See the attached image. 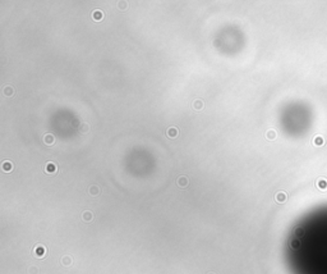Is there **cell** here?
Masks as SVG:
<instances>
[{
    "mask_svg": "<svg viewBox=\"0 0 327 274\" xmlns=\"http://www.w3.org/2000/svg\"><path fill=\"white\" fill-rule=\"evenodd\" d=\"M188 183H189L188 178L184 177V176H181V177L178 178V184H179V187H187V186H188Z\"/></svg>",
    "mask_w": 327,
    "mask_h": 274,
    "instance_id": "ba28073f",
    "label": "cell"
},
{
    "mask_svg": "<svg viewBox=\"0 0 327 274\" xmlns=\"http://www.w3.org/2000/svg\"><path fill=\"white\" fill-rule=\"evenodd\" d=\"M91 15H92V19L97 21V22L104 19V13H102V10H100V9H95Z\"/></svg>",
    "mask_w": 327,
    "mask_h": 274,
    "instance_id": "3957f363",
    "label": "cell"
},
{
    "mask_svg": "<svg viewBox=\"0 0 327 274\" xmlns=\"http://www.w3.org/2000/svg\"><path fill=\"white\" fill-rule=\"evenodd\" d=\"M318 186H320V187H322V186H326V183H325V182H320V183H318Z\"/></svg>",
    "mask_w": 327,
    "mask_h": 274,
    "instance_id": "ac0fdd59",
    "label": "cell"
},
{
    "mask_svg": "<svg viewBox=\"0 0 327 274\" xmlns=\"http://www.w3.org/2000/svg\"><path fill=\"white\" fill-rule=\"evenodd\" d=\"M193 108L196 110H202L203 109V101H202L201 99H197V100H194V102H193Z\"/></svg>",
    "mask_w": 327,
    "mask_h": 274,
    "instance_id": "9c48e42d",
    "label": "cell"
},
{
    "mask_svg": "<svg viewBox=\"0 0 327 274\" xmlns=\"http://www.w3.org/2000/svg\"><path fill=\"white\" fill-rule=\"evenodd\" d=\"M88 130H89L88 123H82L81 127H79V132L81 133H87V132H88Z\"/></svg>",
    "mask_w": 327,
    "mask_h": 274,
    "instance_id": "8fae6325",
    "label": "cell"
},
{
    "mask_svg": "<svg viewBox=\"0 0 327 274\" xmlns=\"http://www.w3.org/2000/svg\"><path fill=\"white\" fill-rule=\"evenodd\" d=\"M44 142L46 145H52L55 142V137H54V135H51V133H46V135L44 136Z\"/></svg>",
    "mask_w": 327,
    "mask_h": 274,
    "instance_id": "8992f818",
    "label": "cell"
},
{
    "mask_svg": "<svg viewBox=\"0 0 327 274\" xmlns=\"http://www.w3.org/2000/svg\"><path fill=\"white\" fill-rule=\"evenodd\" d=\"M35 255L37 257H44L45 254H46V249H45L44 246H41V245H37V246L35 247Z\"/></svg>",
    "mask_w": 327,
    "mask_h": 274,
    "instance_id": "7a4b0ae2",
    "label": "cell"
},
{
    "mask_svg": "<svg viewBox=\"0 0 327 274\" xmlns=\"http://www.w3.org/2000/svg\"><path fill=\"white\" fill-rule=\"evenodd\" d=\"M276 200H277L279 202H284L286 200V195L284 194V192H279V194L276 195Z\"/></svg>",
    "mask_w": 327,
    "mask_h": 274,
    "instance_id": "7c38bea8",
    "label": "cell"
},
{
    "mask_svg": "<svg viewBox=\"0 0 327 274\" xmlns=\"http://www.w3.org/2000/svg\"><path fill=\"white\" fill-rule=\"evenodd\" d=\"M118 4H119V8H120V9H125V8H126V3H125V1L118 3Z\"/></svg>",
    "mask_w": 327,
    "mask_h": 274,
    "instance_id": "2e32d148",
    "label": "cell"
},
{
    "mask_svg": "<svg viewBox=\"0 0 327 274\" xmlns=\"http://www.w3.org/2000/svg\"><path fill=\"white\" fill-rule=\"evenodd\" d=\"M58 168H56V164L55 163H46V165H45V172L49 173V174H54V173H56Z\"/></svg>",
    "mask_w": 327,
    "mask_h": 274,
    "instance_id": "6da1fadb",
    "label": "cell"
},
{
    "mask_svg": "<svg viewBox=\"0 0 327 274\" xmlns=\"http://www.w3.org/2000/svg\"><path fill=\"white\" fill-rule=\"evenodd\" d=\"M82 219L84 220V222H91L92 219H93V214H92V211H84L83 214H82Z\"/></svg>",
    "mask_w": 327,
    "mask_h": 274,
    "instance_id": "52a82bcc",
    "label": "cell"
},
{
    "mask_svg": "<svg viewBox=\"0 0 327 274\" xmlns=\"http://www.w3.org/2000/svg\"><path fill=\"white\" fill-rule=\"evenodd\" d=\"M1 169L4 170L5 173L12 172V170H13V164L10 162H8V160H5V162H3V164H1Z\"/></svg>",
    "mask_w": 327,
    "mask_h": 274,
    "instance_id": "5b68a950",
    "label": "cell"
},
{
    "mask_svg": "<svg viewBox=\"0 0 327 274\" xmlns=\"http://www.w3.org/2000/svg\"><path fill=\"white\" fill-rule=\"evenodd\" d=\"M321 142H323V141H321L320 137H317V138H316V144H321Z\"/></svg>",
    "mask_w": 327,
    "mask_h": 274,
    "instance_id": "e0dca14e",
    "label": "cell"
},
{
    "mask_svg": "<svg viewBox=\"0 0 327 274\" xmlns=\"http://www.w3.org/2000/svg\"><path fill=\"white\" fill-rule=\"evenodd\" d=\"M62 263H63L64 265H70V264H72V257H69V256H64V257L62 259Z\"/></svg>",
    "mask_w": 327,
    "mask_h": 274,
    "instance_id": "5bb4252c",
    "label": "cell"
},
{
    "mask_svg": "<svg viewBox=\"0 0 327 274\" xmlns=\"http://www.w3.org/2000/svg\"><path fill=\"white\" fill-rule=\"evenodd\" d=\"M13 94H14V90H13L12 86H7V87L4 88V95H5V96L9 97V96H12Z\"/></svg>",
    "mask_w": 327,
    "mask_h": 274,
    "instance_id": "30bf717a",
    "label": "cell"
},
{
    "mask_svg": "<svg viewBox=\"0 0 327 274\" xmlns=\"http://www.w3.org/2000/svg\"><path fill=\"white\" fill-rule=\"evenodd\" d=\"M266 136H267V138L273 140V138L276 137V132H275V131H268V132L266 133Z\"/></svg>",
    "mask_w": 327,
    "mask_h": 274,
    "instance_id": "9a60e30c",
    "label": "cell"
},
{
    "mask_svg": "<svg viewBox=\"0 0 327 274\" xmlns=\"http://www.w3.org/2000/svg\"><path fill=\"white\" fill-rule=\"evenodd\" d=\"M208 274H213V273H208Z\"/></svg>",
    "mask_w": 327,
    "mask_h": 274,
    "instance_id": "d6986e66",
    "label": "cell"
},
{
    "mask_svg": "<svg viewBox=\"0 0 327 274\" xmlns=\"http://www.w3.org/2000/svg\"><path fill=\"white\" fill-rule=\"evenodd\" d=\"M99 192H100V188L97 186H91V187H89V194H91V195L96 196V195H99Z\"/></svg>",
    "mask_w": 327,
    "mask_h": 274,
    "instance_id": "4fadbf2b",
    "label": "cell"
},
{
    "mask_svg": "<svg viewBox=\"0 0 327 274\" xmlns=\"http://www.w3.org/2000/svg\"><path fill=\"white\" fill-rule=\"evenodd\" d=\"M166 135H167L169 138H175V137H178V135H179V131H178V128H175V127H170L167 130V132H166Z\"/></svg>",
    "mask_w": 327,
    "mask_h": 274,
    "instance_id": "277c9868",
    "label": "cell"
}]
</instances>
